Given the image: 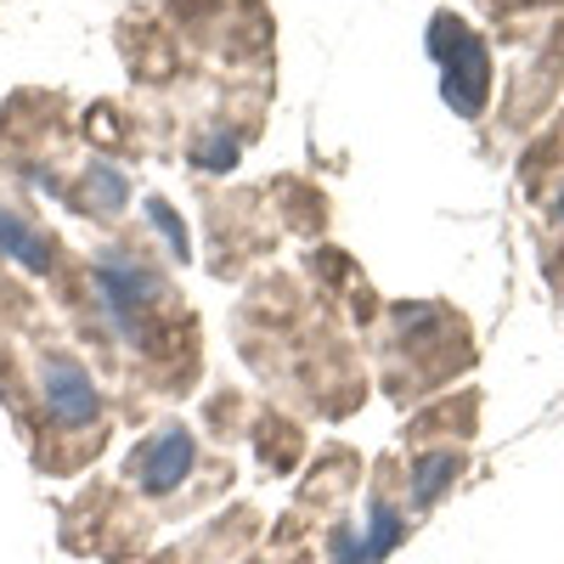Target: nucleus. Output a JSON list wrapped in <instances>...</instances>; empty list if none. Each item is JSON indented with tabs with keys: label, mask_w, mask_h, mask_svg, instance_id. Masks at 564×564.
<instances>
[{
	"label": "nucleus",
	"mask_w": 564,
	"mask_h": 564,
	"mask_svg": "<svg viewBox=\"0 0 564 564\" xmlns=\"http://www.w3.org/2000/svg\"><path fill=\"white\" fill-rule=\"evenodd\" d=\"M430 52L446 63V79H441V90H446V102L463 113V119H475L480 108H486V90H491V57H486V40L480 34H468L457 18H435V29H430Z\"/></svg>",
	"instance_id": "1"
},
{
	"label": "nucleus",
	"mask_w": 564,
	"mask_h": 564,
	"mask_svg": "<svg viewBox=\"0 0 564 564\" xmlns=\"http://www.w3.org/2000/svg\"><path fill=\"white\" fill-rule=\"evenodd\" d=\"M40 401L57 430H97V384L74 356H45L40 361Z\"/></svg>",
	"instance_id": "2"
},
{
	"label": "nucleus",
	"mask_w": 564,
	"mask_h": 564,
	"mask_svg": "<svg viewBox=\"0 0 564 564\" xmlns=\"http://www.w3.org/2000/svg\"><path fill=\"white\" fill-rule=\"evenodd\" d=\"M186 468H193V435H186L181 423H164L159 435H148L130 452V480L141 491H153V497L175 491L186 480Z\"/></svg>",
	"instance_id": "3"
},
{
	"label": "nucleus",
	"mask_w": 564,
	"mask_h": 564,
	"mask_svg": "<svg viewBox=\"0 0 564 564\" xmlns=\"http://www.w3.org/2000/svg\"><path fill=\"white\" fill-rule=\"evenodd\" d=\"M0 249L18 254V260H23V265H34V271H45V260H52V243H45L34 226H23L12 209H0Z\"/></svg>",
	"instance_id": "4"
}]
</instances>
